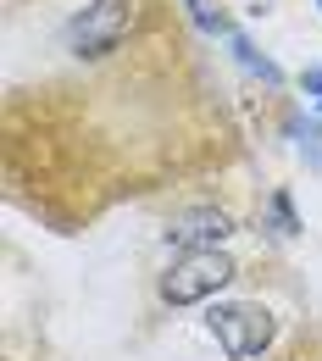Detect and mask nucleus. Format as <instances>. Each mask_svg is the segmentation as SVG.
I'll use <instances>...</instances> for the list:
<instances>
[{
  "label": "nucleus",
  "instance_id": "f257e3e1",
  "mask_svg": "<svg viewBox=\"0 0 322 361\" xmlns=\"http://www.w3.org/2000/svg\"><path fill=\"white\" fill-rule=\"evenodd\" d=\"M206 328H211V339L223 345L228 361H256L278 339V317L261 300H223V306L206 312Z\"/></svg>",
  "mask_w": 322,
  "mask_h": 361
},
{
  "label": "nucleus",
  "instance_id": "f03ea898",
  "mask_svg": "<svg viewBox=\"0 0 322 361\" xmlns=\"http://www.w3.org/2000/svg\"><path fill=\"white\" fill-rule=\"evenodd\" d=\"M233 272L239 267H233V256H223V250H184L173 267L161 272V300L167 306H200L217 289H228Z\"/></svg>",
  "mask_w": 322,
  "mask_h": 361
},
{
  "label": "nucleus",
  "instance_id": "7ed1b4c3",
  "mask_svg": "<svg viewBox=\"0 0 322 361\" xmlns=\"http://www.w3.org/2000/svg\"><path fill=\"white\" fill-rule=\"evenodd\" d=\"M134 28H139V0H89L73 17L67 45L78 50V56H106V50L123 45Z\"/></svg>",
  "mask_w": 322,
  "mask_h": 361
},
{
  "label": "nucleus",
  "instance_id": "20e7f679",
  "mask_svg": "<svg viewBox=\"0 0 322 361\" xmlns=\"http://www.w3.org/2000/svg\"><path fill=\"white\" fill-rule=\"evenodd\" d=\"M228 233H233V217H228V212H217V206L178 212V217L167 223V239H173L178 250H217Z\"/></svg>",
  "mask_w": 322,
  "mask_h": 361
},
{
  "label": "nucleus",
  "instance_id": "39448f33",
  "mask_svg": "<svg viewBox=\"0 0 322 361\" xmlns=\"http://www.w3.org/2000/svg\"><path fill=\"white\" fill-rule=\"evenodd\" d=\"M273 217H278V233H300L295 212H289V195H273Z\"/></svg>",
  "mask_w": 322,
  "mask_h": 361
},
{
  "label": "nucleus",
  "instance_id": "423d86ee",
  "mask_svg": "<svg viewBox=\"0 0 322 361\" xmlns=\"http://www.w3.org/2000/svg\"><path fill=\"white\" fill-rule=\"evenodd\" d=\"M306 84H311V94L322 100V73H306Z\"/></svg>",
  "mask_w": 322,
  "mask_h": 361
},
{
  "label": "nucleus",
  "instance_id": "0eeeda50",
  "mask_svg": "<svg viewBox=\"0 0 322 361\" xmlns=\"http://www.w3.org/2000/svg\"><path fill=\"white\" fill-rule=\"evenodd\" d=\"M317 6H322V0H317Z\"/></svg>",
  "mask_w": 322,
  "mask_h": 361
}]
</instances>
